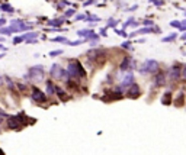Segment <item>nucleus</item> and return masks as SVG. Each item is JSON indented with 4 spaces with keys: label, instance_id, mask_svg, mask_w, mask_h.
I'll return each instance as SVG.
<instances>
[{
    "label": "nucleus",
    "instance_id": "1",
    "mask_svg": "<svg viewBox=\"0 0 186 155\" xmlns=\"http://www.w3.org/2000/svg\"><path fill=\"white\" fill-rule=\"evenodd\" d=\"M42 77H44V67L42 65H34V67H31L28 74L25 75V78H29L31 81H34V83L41 81Z\"/></svg>",
    "mask_w": 186,
    "mask_h": 155
},
{
    "label": "nucleus",
    "instance_id": "2",
    "mask_svg": "<svg viewBox=\"0 0 186 155\" xmlns=\"http://www.w3.org/2000/svg\"><path fill=\"white\" fill-rule=\"evenodd\" d=\"M140 73L141 74H157L158 73V63L156 59H147L145 63L140 65Z\"/></svg>",
    "mask_w": 186,
    "mask_h": 155
},
{
    "label": "nucleus",
    "instance_id": "3",
    "mask_svg": "<svg viewBox=\"0 0 186 155\" xmlns=\"http://www.w3.org/2000/svg\"><path fill=\"white\" fill-rule=\"evenodd\" d=\"M50 75H51L54 80H64L65 78V81L68 80V73H67V70L61 68L58 64H52L51 67V71H50Z\"/></svg>",
    "mask_w": 186,
    "mask_h": 155
},
{
    "label": "nucleus",
    "instance_id": "4",
    "mask_svg": "<svg viewBox=\"0 0 186 155\" xmlns=\"http://www.w3.org/2000/svg\"><path fill=\"white\" fill-rule=\"evenodd\" d=\"M31 100L36 104H44L48 100V96H46V93L41 91L38 87H32V91H31Z\"/></svg>",
    "mask_w": 186,
    "mask_h": 155
},
{
    "label": "nucleus",
    "instance_id": "5",
    "mask_svg": "<svg viewBox=\"0 0 186 155\" xmlns=\"http://www.w3.org/2000/svg\"><path fill=\"white\" fill-rule=\"evenodd\" d=\"M77 63H79V61H70L68 65H67V73H68V77H70V78H74V80L81 78Z\"/></svg>",
    "mask_w": 186,
    "mask_h": 155
},
{
    "label": "nucleus",
    "instance_id": "6",
    "mask_svg": "<svg viewBox=\"0 0 186 155\" xmlns=\"http://www.w3.org/2000/svg\"><path fill=\"white\" fill-rule=\"evenodd\" d=\"M6 126L9 129H12V131H20L23 128V125H22V122L19 120L17 116H9L6 119Z\"/></svg>",
    "mask_w": 186,
    "mask_h": 155
},
{
    "label": "nucleus",
    "instance_id": "7",
    "mask_svg": "<svg viewBox=\"0 0 186 155\" xmlns=\"http://www.w3.org/2000/svg\"><path fill=\"white\" fill-rule=\"evenodd\" d=\"M10 23H12L10 25L12 32H22V30H28V29H31V25L23 23V20H20V19H13Z\"/></svg>",
    "mask_w": 186,
    "mask_h": 155
},
{
    "label": "nucleus",
    "instance_id": "8",
    "mask_svg": "<svg viewBox=\"0 0 186 155\" xmlns=\"http://www.w3.org/2000/svg\"><path fill=\"white\" fill-rule=\"evenodd\" d=\"M132 84H135V77H134V74L131 73V71H128L127 74L122 77V80H121V88L122 90H128L129 87L132 86Z\"/></svg>",
    "mask_w": 186,
    "mask_h": 155
},
{
    "label": "nucleus",
    "instance_id": "9",
    "mask_svg": "<svg viewBox=\"0 0 186 155\" xmlns=\"http://www.w3.org/2000/svg\"><path fill=\"white\" fill-rule=\"evenodd\" d=\"M182 77V67L179 64H174L172 65V68L169 70V80L172 81H179Z\"/></svg>",
    "mask_w": 186,
    "mask_h": 155
},
{
    "label": "nucleus",
    "instance_id": "10",
    "mask_svg": "<svg viewBox=\"0 0 186 155\" xmlns=\"http://www.w3.org/2000/svg\"><path fill=\"white\" fill-rule=\"evenodd\" d=\"M166 83H167V77L166 74L163 73V71H158L154 77V86L156 87H161V86H166Z\"/></svg>",
    "mask_w": 186,
    "mask_h": 155
},
{
    "label": "nucleus",
    "instance_id": "11",
    "mask_svg": "<svg viewBox=\"0 0 186 155\" xmlns=\"http://www.w3.org/2000/svg\"><path fill=\"white\" fill-rule=\"evenodd\" d=\"M140 94H141V90H140V86L137 83L132 84V86L127 90V96L129 99H137V97H140Z\"/></svg>",
    "mask_w": 186,
    "mask_h": 155
},
{
    "label": "nucleus",
    "instance_id": "12",
    "mask_svg": "<svg viewBox=\"0 0 186 155\" xmlns=\"http://www.w3.org/2000/svg\"><path fill=\"white\" fill-rule=\"evenodd\" d=\"M45 84H46V96H50V97L54 96L55 91H57V87H55V84L52 83V80H46Z\"/></svg>",
    "mask_w": 186,
    "mask_h": 155
},
{
    "label": "nucleus",
    "instance_id": "13",
    "mask_svg": "<svg viewBox=\"0 0 186 155\" xmlns=\"http://www.w3.org/2000/svg\"><path fill=\"white\" fill-rule=\"evenodd\" d=\"M131 61H132V59H131L129 57H125V58H124V61H122L121 65H119V68H121L122 73H124V71H125V73H128V71H129V65H131Z\"/></svg>",
    "mask_w": 186,
    "mask_h": 155
},
{
    "label": "nucleus",
    "instance_id": "14",
    "mask_svg": "<svg viewBox=\"0 0 186 155\" xmlns=\"http://www.w3.org/2000/svg\"><path fill=\"white\" fill-rule=\"evenodd\" d=\"M174 106L176 107H180V106H183V103H185V93L183 91H180V93H177V97L174 99Z\"/></svg>",
    "mask_w": 186,
    "mask_h": 155
},
{
    "label": "nucleus",
    "instance_id": "15",
    "mask_svg": "<svg viewBox=\"0 0 186 155\" xmlns=\"http://www.w3.org/2000/svg\"><path fill=\"white\" fill-rule=\"evenodd\" d=\"M55 94L58 96V99L61 100V102H67L68 100V96H67V91H64L61 87H57V91H55Z\"/></svg>",
    "mask_w": 186,
    "mask_h": 155
},
{
    "label": "nucleus",
    "instance_id": "16",
    "mask_svg": "<svg viewBox=\"0 0 186 155\" xmlns=\"http://www.w3.org/2000/svg\"><path fill=\"white\" fill-rule=\"evenodd\" d=\"M173 100H172V91H166V93H163V96H161V103L164 104V106H169V104L172 103Z\"/></svg>",
    "mask_w": 186,
    "mask_h": 155
},
{
    "label": "nucleus",
    "instance_id": "17",
    "mask_svg": "<svg viewBox=\"0 0 186 155\" xmlns=\"http://www.w3.org/2000/svg\"><path fill=\"white\" fill-rule=\"evenodd\" d=\"M63 22H64L63 19H54V20H50L48 25H51V26H54V28H57V26H60Z\"/></svg>",
    "mask_w": 186,
    "mask_h": 155
},
{
    "label": "nucleus",
    "instance_id": "18",
    "mask_svg": "<svg viewBox=\"0 0 186 155\" xmlns=\"http://www.w3.org/2000/svg\"><path fill=\"white\" fill-rule=\"evenodd\" d=\"M35 36H38V34H36V32H29V34H25V35H23V38H25V41L34 39Z\"/></svg>",
    "mask_w": 186,
    "mask_h": 155
},
{
    "label": "nucleus",
    "instance_id": "19",
    "mask_svg": "<svg viewBox=\"0 0 186 155\" xmlns=\"http://www.w3.org/2000/svg\"><path fill=\"white\" fill-rule=\"evenodd\" d=\"M176 36H177V34H170L167 38H163L161 41H163V42H170V41H174V39H176Z\"/></svg>",
    "mask_w": 186,
    "mask_h": 155
},
{
    "label": "nucleus",
    "instance_id": "20",
    "mask_svg": "<svg viewBox=\"0 0 186 155\" xmlns=\"http://www.w3.org/2000/svg\"><path fill=\"white\" fill-rule=\"evenodd\" d=\"M0 34L12 35V29H10V28H0Z\"/></svg>",
    "mask_w": 186,
    "mask_h": 155
},
{
    "label": "nucleus",
    "instance_id": "21",
    "mask_svg": "<svg viewBox=\"0 0 186 155\" xmlns=\"http://www.w3.org/2000/svg\"><path fill=\"white\" fill-rule=\"evenodd\" d=\"M153 30H154V29H151V28H143V29H140L137 34H150Z\"/></svg>",
    "mask_w": 186,
    "mask_h": 155
},
{
    "label": "nucleus",
    "instance_id": "22",
    "mask_svg": "<svg viewBox=\"0 0 186 155\" xmlns=\"http://www.w3.org/2000/svg\"><path fill=\"white\" fill-rule=\"evenodd\" d=\"M79 35H80V36H83V35H89V36H90V35H93V32H92V30L84 29V30H79ZM89 36H87V38H89Z\"/></svg>",
    "mask_w": 186,
    "mask_h": 155
},
{
    "label": "nucleus",
    "instance_id": "23",
    "mask_svg": "<svg viewBox=\"0 0 186 155\" xmlns=\"http://www.w3.org/2000/svg\"><path fill=\"white\" fill-rule=\"evenodd\" d=\"M2 9H3V10L10 12V13H13V7H12V6H9V5H3V6H2Z\"/></svg>",
    "mask_w": 186,
    "mask_h": 155
},
{
    "label": "nucleus",
    "instance_id": "24",
    "mask_svg": "<svg viewBox=\"0 0 186 155\" xmlns=\"http://www.w3.org/2000/svg\"><path fill=\"white\" fill-rule=\"evenodd\" d=\"M22 41H25V38L22 36H16V38H13V44H19V42H22Z\"/></svg>",
    "mask_w": 186,
    "mask_h": 155
},
{
    "label": "nucleus",
    "instance_id": "25",
    "mask_svg": "<svg viewBox=\"0 0 186 155\" xmlns=\"http://www.w3.org/2000/svg\"><path fill=\"white\" fill-rule=\"evenodd\" d=\"M64 13H65V15H64L65 17H70V16H73V15H74V10H73V9H68V10H65Z\"/></svg>",
    "mask_w": 186,
    "mask_h": 155
},
{
    "label": "nucleus",
    "instance_id": "26",
    "mask_svg": "<svg viewBox=\"0 0 186 155\" xmlns=\"http://www.w3.org/2000/svg\"><path fill=\"white\" fill-rule=\"evenodd\" d=\"M54 42H67V39L64 38V36H58V38H54Z\"/></svg>",
    "mask_w": 186,
    "mask_h": 155
},
{
    "label": "nucleus",
    "instance_id": "27",
    "mask_svg": "<svg viewBox=\"0 0 186 155\" xmlns=\"http://www.w3.org/2000/svg\"><path fill=\"white\" fill-rule=\"evenodd\" d=\"M180 30H186V19L183 20V22H180V26H179Z\"/></svg>",
    "mask_w": 186,
    "mask_h": 155
},
{
    "label": "nucleus",
    "instance_id": "28",
    "mask_svg": "<svg viewBox=\"0 0 186 155\" xmlns=\"http://www.w3.org/2000/svg\"><path fill=\"white\" fill-rule=\"evenodd\" d=\"M60 54H63V51H51L50 52L51 57H57V55H60Z\"/></svg>",
    "mask_w": 186,
    "mask_h": 155
},
{
    "label": "nucleus",
    "instance_id": "29",
    "mask_svg": "<svg viewBox=\"0 0 186 155\" xmlns=\"http://www.w3.org/2000/svg\"><path fill=\"white\" fill-rule=\"evenodd\" d=\"M170 26H174V28H179V26H180V22H177V20H173V22H170Z\"/></svg>",
    "mask_w": 186,
    "mask_h": 155
},
{
    "label": "nucleus",
    "instance_id": "30",
    "mask_svg": "<svg viewBox=\"0 0 186 155\" xmlns=\"http://www.w3.org/2000/svg\"><path fill=\"white\" fill-rule=\"evenodd\" d=\"M121 46H122V48H125V49H128V48L131 46V42H129V41H127V42H124Z\"/></svg>",
    "mask_w": 186,
    "mask_h": 155
},
{
    "label": "nucleus",
    "instance_id": "31",
    "mask_svg": "<svg viewBox=\"0 0 186 155\" xmlns=\"http://www.w3.org/2000/svg\"><path fill=\"white\" fill-rule=\"evenodd\" d=\"M115 23H116V20H113V19L110 20V19H109V22H108V26H109V28H113V26H115Z\"/></svg>",
    "mask_w": 186,
    "mask_h": 155
},
{
    "label": "nucleus",
    "instance_id": "32",
    "mask_svg": "<svg viewBox=\"0 0 186 155\" xmlns=\"http://www.w3.org/2000/svg\"><path fill=\"white\" fill-rule=\"evenodd\" d=\"M182 77H183V78H186V64L182 67Z\"/></svg>",
    "mask_w": 186,
    "mask_h": 155
},
{
    "label": "nucleus",
    "instance_id": "33",
    "mask_svg": "<svg viewBox=\"0 0 186 155\" xmlns=\"http://www.w3.org/2000/svg\"><path fill=\"white\" fill-rule=\"evenodd\" d=\"M144 25L145 26H151V25H153V20H144Z\"/></svg>",
    "mask_w": 186,
    "mask_h": 155
},
{
    "label": "nucleus",
    "instance_id": "34",
    "mask_svg": "<svg viewBox=\"0 0 186 155\" xmlns=\"http://www.w3.org/2000/svg\"><path fill=\"white\" fill-rule=\"evenodd\" d=\"M93 3V0H86L84 3H83V6H89V5H92Z\"/></svg>",
    "mask_w": 186,
    "mask_h": 155
},
{
    "label": "nucleus",
    "instance_id": "35",
    "mask_svg": "<svg viewBox=\"0 0 186 155\" xmlns=\"http://www.w3.org/2000/svg\"><path fill=\"white\" fill-rule=\"evenodd\" d=\"M116 34H118V35H122V36H127V34H125L124 30H116Z\"/></svg>",
    "mask_w": 186,
    "mask_h": 155
},
{
    "label": "nucleus",
    "instance_id": "36",
    "mask_svg": "<svg viewBox=\"0 0 186 155\" xmlns=\"http://www.w3.org/2000/svg\"><path fill=\"white\" fill-rule=\"evenodd\" d=\"M3 83H5V78H3V77L0 75V86H3Z\"/></svg>",
    "mask_w": 186,
    "mask_h": 155
},
{
    "label": "nucleus",
    "instance_id": "37",
    "mask_svg": "<svg viewBox=\"0 0 186 155\" xmlns=\"http://www.w3.org/2000/svg\"><path fill=\"white\" fill-rule=\"evenodd\" d=\"M5 23H6L5 19H0V28H2V25H5Z\"/></svg>",
    "mask_w": 186,
    "mask_h": 155
},
{
    "label": "nucleus",
    "instance_id": "38",
    "mask_svg": "<svg viewBox=\"0 0 186 155\" xmlns=\"http://www.w3.org/2000/svg\"><path fill=\"white\" fill-rule=\"evenodd\" d=\"M182 39H185V41H186V34L183 35V36H182Z\"/></svg>",
    "mask_w": 186,
    "mask_h": 155
},
{
    "label": "nucleus",
    "instance_id": "39",
    "mask_svg": "<svg viewBox=\"0 0 186 155\" xmlns=\"http://www.w3.org/2000/svg\"><path fill=\"white\" fill-rule=\"evenodd\" d=\"M2 57H3V54H0V58H2Z\"/></svg>",
    "mask_w": 186,
    "mask_h": 155
},
{
    "label": "nucleus",
    "instance_id": "40",
    "mask_svg": "<svg viewBox=\"0 0 186 155\" xmlns=\"http://www.w3.org/2000/svg\"><path fill=\"white\" fill-rule=\"evenodd\" d=\"M185 15H186V13H185Z\"/></svg>",
    "mask_w": 186,
    "mask_h": 155
}]
</instances>
